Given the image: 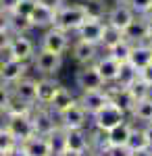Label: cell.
<instances>
[{"instance_id": "cell-1", "label": "cell", "mask_w": 152, "mask_h": 156, "mask_svg": "<svg viewBox=\"0 0 152 156\" xmlns=\"http://www.w3.org/2000/svg\"><path fill=\"white\" fill-rule=\"evenodd\" d=\"M125 119H129V117L117 104H113L108 100L98 112H94L92 117H90V125L96 127V129H100V131H108V129H113L115 125H119L121 121H125Z\"/></svg>"}, {"instance_id": "cell-2", "label": "cell", "mask_w": 152, "mask_h": 156, "mask_svg": "<svg viewBox=\"0 0 152 156\" xmlns=\"http://www.w3.org/2000/svg\"><path fill=\"white\" fill-rule=\"evenodd\" d=\"M85 19H88V17H85V12H83L79 2H73V4H67V2H65L59 11H56L54 25L60 27V29H65V31H69V34H73Z\"/></svg>"}, {"instance_id": "cell-3", "label": "cell", "mask_w": 152, "mask_h": 156, "mask_svg": "<svg viewBox=\"0 0 152 156\" xmlns=\"http://www.w3.org/2000/svg\"><path fill=\"white\" fill-rule=\"evenodd\" d=\"M31 62H34V69L40 73V77H56L60 67H63V54L38 48V52L34 54Z\"/></svg>"}, {"instance_id": "cell-4", "label": "cell", "mask_w": 152, "mask_h": 156, "mask_svg": "<svg viewBox=\"0 0 152 156\" xmlns=\"http://www.w3.org/2000/svg\"><path fill=\"white\" fill-rule=\"evenodd\" d=\"M69 46H71L69 31L52 25V27H48L46 31L42 34V40H40V46L38 48L50 50V52H56V54H65L69 50Z\"/></svg>"}, {"instance_id": "cell-5", "label": "cell", "mask_w": 152, "mask_h": 156, "mask_svg": "<svg viewBox=\"0 0 152 156\" xmlns=\"http://www.w3.org/2000/svg\"><path fill=\"white\" fill-rule=\"evenodd\" d=\"M9 133L17 140V144L25 142L27 137L35 135L34 131V123H31V117L29 115H4V123H2Z\"/></svg>"}, {"instance_id": "cell-6", "label": "cell", "mask_w": 152, "mask_h": 156, "mask_svg": "<svg viewBox=\"0 0 152 156\" xmlns=\"http://www.w3.org/2000/svg\"><path fill=\"white\" fill-rule=\"evenodd\" d=\"M29 117H31V123H34L35 135H44V137H46V135H50V133L59 127L56 115L48 106H44V104H35Z\"/></svg>"}, {"instance_id": "cell-7", "label": "cell", "mask_w": 152, "mask_h": 156, "mask_svg": "<svg viewBox=\"0 0 152 156\" xmlns=\"http://www.w3.org/2000/svg\"><path fill=\"white\" fill-rule=\"evenodd\" d=\"M56 121H59V125L63 129H83V127H90V115L85 112V108L79 102H75L67 110H63L56 117Z\"/></svg>"}, {"instance_id": "cell-8", "label": "cell", "mask_w": 152, "mask_h": 156, "mask_svg": "<svg viewBox=\"0 0 152 156\" xmlns=\"http://www.w3.org/2000/svg\"><path fill=\"white\" fill-rule=\"evenodd\" d=\"M35 54V44L29 40L27 34H13V40L6 48V56H13L17 60L29 62Z\"/></svg>"}, {"instance_id": "cell-9", "label": "cell", "mask_w": 152, "mask_h": 156, "mask_svg": "<svg viewBox=\"0 0 152 156\" xmlns=\"http://www.w3.org/2000/svg\"><path fill=\"white\" fill-rule=\"evenodd\" d=\"M75 87L79 92H88V90H102L106 87V83L94 65H83L75 73Z\"/></svg>"}, {"instance_id": "cell-10", "label": "cell", "mask_w": 152, "mask_h": 156, "mask_svg": "<svg viewBox=\"0 0 152 156\" xmlns=\"http://www.w3.org/2000/svg\"><path fill=\"white\" fill-rule=\"evenodd\" d=\"M27 67H29V62L17 60L13 56H0V81L9 85L15 83L17 79L27 75Z\"/></svg>"}, {"instance_id": "cell-11", "label": "cell", "mask_w": 152, "mask_h": 156, "mask_svg": "<svg viewBox=\"0 0 152 156\" xmlns=\"http://www.w3.org/2000/svg\"><path fill=\"white\" fill-rule=\"evenodd\" d=\"M102 31H104V19H85L73 31V36H75V40H83V42H90V44L100 46Z\"/></svg>"}, {"instance_id": "cell-12", "label": "cell", "mask_w": 152, "mask_h": 156, "mask_svg": "<svg viewBox=\"0 0 152 156\" xmlns=\"http://www.w3.org/2000/svg\"><path fill=\"white\" fill-rule=\"evenodd\" d=\"M136 19V12L129 9L125 2H115L113 6H108V11H106V17H104V23L113 25V27H117V29H125L131 21Z\"/></svg>"}, {"instance_id": "cell-13", "label": "cell", "mask_w": 152, "mask_h": 156, "mask_svg": "<svg viewBox=\"0 0 152 156\" xmlns=\"http://www.w3.org/2000/svg\"><path fill=\"white\" fill-rule=\"evenodd\" d=\"M100 46L96 44H90V42H83V40H75L71 44V54H73V60L83 67V65H94V60L100 56Z\"/></svg>"}, {"instance_id": "cell-14", "label": "cell", "mask_w": 152, "mask_h": 156, "mask_svg": "<svg viewBox=\"0 0 152 156\" xmlns=\"http://www.w3.org/2000/svg\"><path fill=\"white\" fill-rule=\"evenodd\" d=\"M77 102L85 108V112L92 117L94 112H98L100 108L108 102V94H106V87L102 90H88V92H79Z\"/></svg>"}, {"instance_id": "cell-15", "label": "cell", "mask_w": 152, "mask_h": 156, "mask_svg": "<svg viewBox=\"0 0 152 156\" xmlns=\"http://www.w3.org/2000/svg\"><path fill=\"white\" fill-rule=\"evenodd\" d=\"M65 131V148L90 154V127L83 129H63Z\"/></svg>"}, {"instance_id": "cell-16", "label": "cell", "mask_w": 152, "mask_h": 156, "mask_svg": "<svg viewBox=\"0 0 152 156\" xmlns=\"http://www.w3.org/2000/svg\"><path fill=\"white\" fill-rule=\"evenodd\" d=\"M11 92L15 96H19L21 100H25V102H29V104L35 106V100H38V81L31 79V77H27V75H23L21 79H17L15 83H11Z\"/></svg>"}, {"instance_id": "cell-17", "label": "cell", "mask_w": 152, "mask_h": 156, "mask_svg": "<svg viewBox=\"0 0 152 156\" xmlns=\"http://www.w3.org/2000/svg\"><path fill=\"white\" fill-rule=\"evenodd\" d=\"M148 29H150V23L142 15H136V19L123 29V37L131 44H140V42L148 40Z\"/></svg>"}, {"instance_id": "cell-18", "label": "cell", "mask_w": 152, "mask_h": 156, "mask_svg": "<svg viewBox=\"0 0 152 156\" xmlns=\"http://www.w3.org/2000/svg\"><path fill=\"white\" fill-rule=\"evenodd\" d=\"M106 94H108V100H110L113 104H117V106L129 117V112H131V108L136 104V100L129 94L127 87H119V85H115V83H108L106 85Z\"/></svg>"}, {"instance_id": "cell-19", "label": "cell", "mask_w": 152, "mask_h": 156, "mask_svg": "<svg viewBox=\"0 0 152 156\" xmlns=\"http://www.w3.org/2000/svg\"><path fill=\"white\" fill-rule=\"evenodd\" d=\"M54 17H56V11L54 9H50L46 4H40L35 0L34 11L29 15V21L34 25V29H48V27L54 25Z\"/></svg>"}, {"instance_id": "cell-20", "label": "cell", "mask_w": 152, "mask_h": 156, "mask_svg": "<svg viewBox=\"0 0 152 156\" xmlns=\"http://www.w3.org/2000/svg\"><path fill=\"white\" fill-rule=\"evenodd\" d=\"M21 150L25 152V156H52V148L50 142L44 135H31L25 142H21Z\"/></svg>"}, {"instance_id": "cell-21", "label": "cell", "mask_w": 152, "mask_h": 156, "mask_svg": "<svg viewBox=\"0 0 152 156\" xmlns=\"http://www.w3.org/2000/svg\"><path fill=\"white\" fill-rule=\"evenodd\" d=\"M77 102V96L71 92L69 87H65V85H59V90L54 92V96L50 98V102H48L46 106L59 117L63 110H67V108L71 106V104H75Z\"/></svg>"}, {"instance_id": "cell-22", "label": "cell", "mask_w": 152, "mask_h": 156, "mask_svg": "<svg viewBox=\"0 0 152 156\" xmlns=\"http://www.w3.org/2000/svg\"><path fill=\"white\" fill-rule=\"evenodd\" d=\"M94 67L98 69L100 73V77L104 79V83H113L115 79H117V73H119V67H121V62H117L115 58H110L108 54H100L98 58L94 60Z\"/></svg>"}, {"instance_id": "cell-23", "label": "cell", "mask_w": 152, "mask_h": 156, "mask_svg": "<svg viewBox=\"0 0 152 156\" xmlns=\"http://www.w3.org/2000/svg\"><path fill=\"white\" fill-rule=\"evenodd\" d=\"M131 123H133V121H131ZM127 150H129V152H131L133 156L144 154V152L152 150L150 144H148V137H146V133H144V127H138L136 123H133V127H131V133H129Z\"/></svg>"}, {"instance_id": "cell-24", "label": "cell", "mask_w": 152, "mask_h": 156, "mask_svg": "<svg viewBox=\"0 0 152 156\" xmlns=\"http://www.w3.org/2000/svg\"><path fill=\"white\" fill-rule=\"evenodd\" d=\"M129 119L133 121V123H142V125L150 123L152 121V94L146 98L136 100V104H133L131 112H129Z\"/></svg>"}, {"instance_id": "cell-25", "label": "cell", "mask_w": 152, "mask_h": 156, "mask_svg": "<svg viewBox=\"0 0 152 156\" xmlns=\"http://www.w3.org/2000/svg\"><path fill=\"white\" fill-rule=\"evenodd\" d=\"M131 127H133L131 119H125V121H121L119 125H115L113 129H108V131H106L108 146H127V140H129V133H131Z\"/></svg>"}, {"instance_id": "cell-26", "label": "cell", "mask_w": 152, "mask_h": 156, "mask_svg": "<svg viewBox=\"0 0 152 156\" xmlns=\"http://www.w3.org/2000/svg\"><path fill=\"white\" fill-rule=\"evenodd\" d=\"M127 62H129V65H133L138 71H140L142 67H146L148 62H152V52H150V46H148V42L133 44V46H131V52H129Z\"/></svg>"}, {"instance_id": "cell-27", "label": "cell", "mask_w": 152, "mask_h": 156, "mask_svg": "<svg viewBox=\"0 0 152 156\" xmlns=\"http://www.w3.org/2000/svg\"><path fill=\"white\" fill-rule=\"evenodd\" d=\"M35 81H38V100H35V104H44L46 106L50 102V98L54 96V92L59 90L60 83L54 77H40Z\"/></svg>"}, {"instance_id": "cell-28", "label": "cell", "mask_w": 152, "mask_h": 156, "mask_svg": "<svg viewBox=\"0 0 152 156\" xmlns=\"http://www.w3.org/2000/svg\"><path fill=\"white\" fill-rule=\"evenodd\" d=\"M6 25H9V29L13 34H29L34 29L29 17L17 15V12H6Z\"/></svg>"}, {"instance_id": "cell-29", "label": "cell", "mask_w": 152, "mask_h": 156, "mask_svg": "<svg viewBox=\"0 0 152 156\" xmlns=\"http://www.w3.org/2000/svg\"><path fill=\"white\" fill-rule=\"evenodd\" d=\"M79 4L88 19H104L106 11H108V4L104 0H81Z\"/></svg>"}, {"instance_id": "cell-30", "label": "cell", "mask_w": 152, "mask_h": 156, "mask_svg": "<svg viewBox=\"0 0 152 156\" xmlns=\"http://www.w3.org/2000/svg\"><path fill=\"white\" fill-rule=\"evenodd\" d=\"M31 110H34V104L21 100L19 96H15V94L11 92V98H9L6 106H4L2 117H4V115H31Z\"/></svg>"}, {"instance_id": "cell-31", "label": "cell", "mask_w": 152, "mask_h": 156, "mask_svg": "<svg viewBox=\"0 0 152 156\" xmlns=\"http://www.w3.org/2000/svg\"><path fill=\"white\" fill-rule=\"evenodd\" d=\"M136 79H138V69H136L133 65H129V62H121L119 73H117V79H115L113 83L119 85V87H129Z\"/></svg>"}, {"instance_id": "cell-32", "label": "cell", "mask_w": 152, "mask_h": 156, "mask_svg": "<svg viewBox=\"0 0 152 156\" xmlns=\"http://www.w3.org/2000/svg\"><path fill=\"white\" fill-rule=\"evenodd\" d=\"M131 42H127L125 37L121 40V42H117L115 46H110V48H106L104 52L110 56V58H115L117 62H127V58H129V52H131Z\"/></svg>"}, {"instance_id": "cell-33", "label": "cell", "mask_w": 152, "mask_h": 156, "mask_svg": "<svg viewBox=\"0 0 152 156\" xmlns=\"http://www.w3.org/2000/svg\"><path fill=\"white\" fill-rule=\"evenodd\" d=\"M123 40V31L117 29V27H113V25L104 23V31H102V40H100V48L106 50L110 48V46H115L117 42Z\"/></svg>"}, {"instance_id": "cell-34", "label": "cell", "mask_w": 152, "mask_h": 156, "mask_svg": "<svg viewBox=\"0 0 152 156\" xmlns=\"http://www.w3.org/2000/svg\"><path fill=\"white\" fill-rule=\"evenodd\" d=\"M127 90H129V94L133 96V100H140V98H146V96H150V94H152V87L148 83H144L140 77L129 85Z\"/></svg>"}, {"instance_id": "cell-35", "label": "cell", "mask_w": 152, "mask_h": 156, "mask_svg": "<svg viewBox=\"0 0 152 156\" xmlns=\"http://www.w3.org/2000/svg\"><path fill=\"white\" fill-rule=\"evenodd\" d=\"M15 146H17V140L9 133V129L4 125H0V156L4 152H9L11 148H15Z\"/></svg>"}, {"instance_id": "cell-36", "label": "cell", "mask_w": 152, "mask_h": 156, "mask_svg": "<svg viewBox=\"0 0 152 156\" xmlns=\"http://www.w3.org/2000/svg\"><path fill=\"white\" fill-rule=\"evenodd\" d=\"M34 4H35V0H19L11 12L23 15V17H29V15H31V11H34Z\"/></svg>"}, {"instance_id": "cell-37", "label": "cell", "mask_w": 152, "mask_h": 156, "mask_svg": "<svg viewBox=\"0 0 152 156\" xmlns=\"http://www.w3.org/2000/svg\"><path fill=\"white\" fill-rule=\"evenodd\" d=\"M125 4H127L136 15H142V12L152 4V0H125Z\"/></svg>"}, {"instance_id": "cell-38", "label": "cell", "mask_w": 152, "mask_h": 156, "mask_svg": "<svg viewBox=\"0 0 152 156\" xmlns=\"http://www.w3.org/2000/svg\"><path fill=\"white\" fill-rule=\"evenodd\" d=\"M100 156H133L127 150V146H108Z\"/></svg>"}, {"instance_id": "cell-39", "label": "cell", "mask_w": 152, "mask_h": 156, "mask_svg": "<svg viewBox=\"0 0 152 156\" xmlns=\"http://www.w3.org/2000/svg\"><path fill=\"white\" fill-rule=\"evenodd\" d=\"M11 40H13V31L9 29V27H0V54L6 52L9 44H11Z\"/></svg>"}, {"instance_id": "cell-40", "label": "cell", "mask_w": 152, "mask_h": 156, "mask_svg": "<svg viewBox=\"0 0 152 156\" xmlns=\"http://www.w3.org/2000/svg\"><path fill=\"white\" fill-rule=\"evenodd\" d=\"M9 98H11V85L0 81V115L4 112V106L9 102Z\"/></svg>"}, {"instance_id": "cell-41", "label": "cell", "mask_w": 152, "mask_h": 156, "mask_svg": "<svg viewBox=\"0 0 152 156\" xmlns=\"http://www.w3.org/2000/svg\"><path fill=\"white\" fill-rule=\"evenodd\" d=\"M138 77H140L144 83H148L152 87V62H148L146 67H142L140 71H138Z\"/></svg>"}, {"instance_id": "cell-42", "label": "cell", "mask_w": 152, "mask_h": 156, "mask_svg": "<svg viewBox=\"0 0 152 156\" xmlns=\"http://www.w3.org/2000/svg\"><path fill=\"white\" fill-rule=\"evenodd\" d=\"M40 4H46V6H50V9H54V11H59L60 6L67 2V0H38Z\"/></svg>"}, {"instance_id": "cell-43", "label": "cell", "mask_w": 152, "mask_h": 156, "mask_svg": "<svg viewBox=\"0 0 152 156\" xmlns=\"http://www.w3.org/2000/svg\"><path fill=\"white\" fill-rule=\"evenodd\" d=\"M17 2H19V0H0V11L2 12H11Z\"/></svg>"}, {"instance_id": "cell-44", "label": "cell", "mask_w": 152, "mask_h": 156, "mask_svg": "<svg viewBox=\"0 0 152 156\" xmlns=\"http://www.w3.org/2000/svg\"><path fill=\"white\" fill-rule=\"evenodd\" d=\"M54 156H85L83 152H75V150H69V148H63V150H59Z\"/></svg>"}, {"instance_id": "cell-45", "label": "cell", "mask_w": 152, "mask_h": 156, "mask_svg": "<svg viewBox=\"0 0 152 156\" xmlns=\"http://www.w3.org/2000/svg\"><path fill=\"white\" fill-rule=\"evenodd\" d=\"M2 156H25V152H23V150H21V146L17 144V146H15V148H11L9 152H4V154H2Z\"/></svg>"}, {"instance_id": "cell-46", "label": "cell", "mask_w": 152, "mask_h": 156, "mask_svg": "<svg viewBox=\"0 0 152 156\" xmlns=\"http://www.w3.org/2000/svg\"><path fill=\"white\" fill-rule=\"evenodd\" d=\"M144 133H146V137H148V144H150V148H152V121L144 125Z\"/></svg>"}, {"instance_id": "cell-47", "label": "cell", "mask_w": 152, "mask_h": 156, "mask_svg": "<svg viewBox=\"0 0 152 156\" xmlns=\"http://www.w3.org/2000/svg\"><path fill=\"white\" fill-rule=\"evenodd\" d=\"M142 17H144L148 23H152V4H150V6H148V9H146L144 12H142Z\"/></svg>"}, {"instance_id": "cell-48", "label": "cell", "mask_w": 152, "mask_h": 156, "mask_svg": "<svg viewBox=\"0 0 152 156\" xmlns=\"http://www.w3.org/2000/svg\"><path fill=\"white\" fill-rule=\"evenodd\" d=\"M0 27H9L6 25V12H2V11H0Z\"/></svg>"}, {"instance_id": "cell-49", "label": "cell", "mask_w": 152, "mask_h": 156, "mask_svg": "<svg viewBox=\"0 0 152 156\" xmlns=\"http://www.w3.org/2000/svg\"><path fill=\"white\" fill-rule=\"evenodd\" d=\"M146 42H152V23H150V29H148V40Z\"/></svg>"}, {"instance_id": "cell-50", "label": "cell", "mask_w": 152, "mask_h": 156, "mask_svg": "<svg viewBox=\"0 0 152 156\" xmlns=\"http://www.w3.org/2000/svg\"><path fill=\"white\" fill-rule=\"evenodd\" d=\"M148 46H150V52H152V42H148Z\"/></svg>"}, {"instance_id": "cell-51", "label": "cell", "mask_w": 152, "mask_h": 156, "mask_svg": "<svg viewBox=\"0 0 152 156\" xmlns=\"http://www.w3.org/2000/svg\"><path fill=\"white\" fill-rule=\"evenodd\" d=\"M115 2H125V0H115Z\"/></svg>"}, {"instance_id": "cell-52", "label": "cell", "mask_w": 152, "mask_h": 156, "mask_svg": "<svg viewBox=\"0 0 152 156\" xmlns=\"http://www.w3.org/2000/svg\"><path fill=\"white\" fill-rule=\"evenodd\" d=\"M0 117H2V115H0Z\"/></svg>"}, {"instance_id": "cell-53", "label": "cell", "mask_w": 152, "mask_h": 156, "mask_svg": "<svg viewBox=\"0 0 152 156\" xmlns=\"http://www.w3.org/2000/svg\"><path fill=\"white\" fill-rule=\"evenodd\" d=\"M150 156H152V154H150Z\"/></svg>"}]
</instances>
